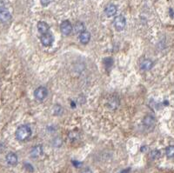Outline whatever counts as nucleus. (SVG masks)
<instances>
[{"instance_id": "f257e3e1", "label": "nucleus", "mask_w": 174, "mask_h": 173, "mask_svg": "<svg viewBox=\"0 0 174 173\" xmlns=\"http://www.w3.org/2000/svg\"><path fill=\"white\" fill-rule=\"evenodd\" d=\"M16 138L18 141H26L31 136V130L28 125H21L16 131Z\"/></svg>"}, {"instance_id": "f03ea898", "label": "nucleus", "mask_w": 174, "mask_h": 173, "mask_svg": "<svg viewBox=\"0 0 174 173\" xmlns=\"http://www.w3.org/2000/svg\"><path fill=\"white\" fill-rule=\"evenodd\" d=\"M48 95V91L45 87L40 86L38 87L34 92V97L38 101H43L45 99V97Z\"/></svg>"}, {"instance_id": "7ed1b4c3", "label": "nucleus", "mask_w": 174, "mask_h": 173, "mask_svg": "<svg viewBox=\"0 0 174 173\" xmlns=\"http://www.w3.org/2000/svg\"><path fill=\"white\" fill-rule=\"evenodd\" d=\"M126 25V19L122 15H119L115 18L114 19V27L116 28L117 31H122L125 29Z\"/></svg>"}, {"instance_id": "20e7f679", "label": "nucleus", "mask_w": 174, "mask_h": 173, "mask_svg": "<svg viewBox=\"0 0 174 173\" xmlns=\"http://www.w3.org/2000/svg\"><path fill=\"white\" fill-rule=\"evenodd\" d=\"M72 30H73V28H72V24H71L70 21L65 20L62 22L61 25H60V31L64 35H70L72 33Z\"/></svg>"}, {"instance_id": "39448f33", "label": "nucleus", "mask_w": 174, "mask_h": 173, "mask_svg": "<svg viewBox=\"0 0 174 173\" xmlns=\"http://www.w3.org/2000/svg\"><path fill=\"white\" fill-rule=\"evenodd\" d=\"M143 124L146 129L152 130V129H153L155 124H156V119H155V117L153 116L147 115V116H145V117H144Z\"/></svg>"}, {"instance_id": "423d86ee", "label": "nucleus", "mask_w": 174, "mask_h": 173, "mask_svg": "<svg viewBox=\"0 0 174 173\" xmlns=\"http://www.w3.org/2000/svg\"><path fill=\"white\" fill-rule=\"evenodd\" d=\"M40 40H41L42 45L44 46H51L54 42V37L51 33L47 32L45 34H42Z\"/></svg>"}, {"instance_id": "0eeeda50", "label": "nucleus", "mask_w": 174, "mask_h": 173, "mask_svg": "<svg viewBox=\"0 0 174 173\" xmlns=\"http://www.w3.org/2000/svg\"><path fill=\"white\" fill-rule=\"evenodd\" d=\"M5 159H6L7 163H8L9 165H11V166H15V165H17L18 161V156L16 155L15 153L13 152L8 153V154L6 155V157H5Z\"/></svg>"}, {"instance_id": "6e6552de", "label": "nucleus", "mask_w": 174, "mask_h": 173, "mask_svg": "<svg viewBox=\"0 0 174 173\" xmlns=\"http://www.w3.org/2000/svg\"><path fill=\"white\" fill-rule=\"evenodd\" d=\"M43 154V147L42 145H36L31 149V157L33 158H39Z\"/></svg>"}, {"instance_id": "1a4fd4ad", "label": "nucleus", "mask_w": 174, "mask_h": 173, "mask_svg": "<svg viewBox=\"0 0 174 173\" xmlns=\"http://www.w3.org/2000/svg\"><path fill=\"white\" fill-rule=\"evenodd\" d=\"M10 19H11V14L7 9L0 11V21L2 23H8Z\"/></svg>"}, {"instance_id": "9d476101", "label": "nucleus", "mask_w": 174, "mask_h": 173, "mask_svg": "<svg viewBox=\"0 0 174 173\" xmlns=\"http://www.w3.org/2000/svg\"><path fill=\"white\" fill-rule=\"evenodd\" d=\"M105 13L106 14L107 17H113V16L116 15L117 13V6L113 4L108 5L105 9Z\"/></svg>"}, {"instance_id": "9b49d317", "label": "nucleus", "mask_w": 174, "mask_h": 173, "mask_svg": "<svg viewBox=\"0 0 174 173\" xmlns=\"http://www.w3.org/2000/svg\"><path fill=\"white\" fill-rule=\"evenodd\" d=\"M91 39V34L90 32H88L86 31H84L83 32L80 33L79 35V41L80 43L83 44V45H86L89 43V41Z\"/></svg>"}, {"instance_id": "f8f14e48", "label": "nucleus", "mask_w": 174, "mask_h": 173, "mask_svg": "<svg viewBox=\"0 0 174 173\" xmlns=\"http://www.w3.org/2000/svg\"><path fill=\"white\" fill-rule=\"evenodd\" d=\"M119 104V100L117 97H112L109 100H108L107 103V106L109 109L111 110H115L117 109Z\"/></svg>"}, {"instance_id": "ddd939ff", "label": "nucleus", "mask_w": 174, "mask_h": 173, "mask_svg": "<svg viewBox=\"0 0 174 173\" xmlns=\"http://www.w3.org/2000/svg\"><path fill=\"white\" fill-rule=\"evenodd\" d=\"M153 66V62L150 59H144L140 64V69L142 71H150Z\"/></svg>"}, {"instance_id": "4468645a", "label": "nucleus", "mask_w": 174, "mask_h": 173, "mask_svg": "<svg viewBox=\"0 0 174 173\" xmlns=\"http://www.w3.org/2000/svg\"><path fill=\"white\" fill-rule=\"evenodd\" d=\"M49 29H50V26H48L45 22L40 21V22L38 23V31H39L41 34L47 33V32L49 31Z\"/></svg>"}, {"instance_id": "2eb2a0df", "label": "nucleus", "mask_w": 174, "mask_h": 173, "mask_svg": "<svg viewBox=\"0 0 174 173\" xmlns=\"http://www.w3.org/2000/svg\"><path fill=\"white\" fill-rule=\"evenodd\" d=\"M165 154L167 156V158H174V146L173 145H170L166 148L165 150Z\"/></svg>"}, {"instance_id": "dca6fc26", "label": "nucleus", "mask_w": 174, "mask_h": 173, "mask_svg": "<svg viewBox=\"0 0 174 173\" xmlns=\"http://www.w3.org/2000/svg\"><path fill=\"white\" fill-rule=\"evenodd\" d=\"M74 29H75L76 32H80L81 33L85 30V26L81 22H77V23H76L75 26H74Z\"/></svg>"}, {"instance_id": "f3484780", "label": "nucleus", "mask_w": 174, "mask_h": 173, "mask_svg": "<svg viewBox=\"0 0 174 173\" xmlns=\"http://www.w3.org/2000/svg\"><path fill=\"white\" fill-rule=\"evenodd\" d=\"M160 155H161V153H160L159 151H158V150H154V151H152L151 152L150 157H151L152 159H158V158H160Z\"/></svg>"}, {"instance_id": "a211bd4d", "label": "nucleus", "mask_w": 174, "mask_h": 173, "mask_svg": "<svg viewBox=\"0 0 174 173\" xmlns=\"http://www.w3.org/2000/svg\"><path fill=\"white\" fill-rule=\"evenodd\" d=\"M54 112L55 114H60L62 112V108L59 105H56L54 107Z\"/></svg>"}, {"instance_id": "6ab92c4d", "label": "nucleus", "mask_w": 174, "mask_h": 173, "mask_svg": "<svg viewBox=\"0 0 174 173\" xmlns=\"http://www.w3.org/2000/svg\"><path fill=\"white\" fill-rule=\"evenodd\" d=\"M25 167H26V169L28 171H30V172H32L33 171H34V169H33V167L31 166L30 163H26V165H25Z\"/></svg>"}, {"instance_id": "aec40b11", "label": "nucleus", "mask_w": 174, "mask_h": 173, "mask_svg": "<svg viewBox=\"0 0 174 173\" xmlns=\"http://www.w3.org/2000/svg\"><path fill=\"white\" fill-rule=\"evenodd\" d=\"M41 1V4L43 6H47L51 3V0H40Z\"/></svg>"}, {"instance_id": "412c9836", "label": "nucleus", "mask_w": 174, "mask_h": 173, "mask_svg": "<svg viewBox=\"0 0 174 173\" xmlns=\"http://www.w3.org/2000/svg\"><path fill=\"white\" fill-rule=\"evenodd\" d=\"M6 8H5V3L2 1V0H0V11H2V10H5Z\"/></svg>"}, {"instance_id": "4be33fe9", "label": "nucleus", "mask_w": 174, "mask_h": 173, "mask_svg": "<svg viewBox=\"0 0 174 173\" xmlns=\"http://www.w3.org/2000/svg\"><path fill=\"white\" fill-rule=\"evenodd\" d=\"M82 173H92V171H91L90 169L86 168V169H85V170L83 171Z\"/></svg>"}]
</instances>
